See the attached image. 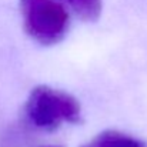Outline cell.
Listing matches in <instances>:
<instances>
[{
	"label": "cell",
	"mask_w": 147,
	"mask_h": 147,
	"mask_svg": "<svg viewBox=\"0 0 147 147\" xmlns=\"http://www.w3.org/2000/svg\"><path fill=\"white\" fill-rule=\"evenodd\" d=\"M27 33L43 45L59 42L67 32L69 13L54 0H20Z\"/></svg>",
	"instance_id": "2"
},
{
	"label": "cell",
	"mask_w": 147,
	"mask_h": 147,
	"mask_svg": "<svg viewBox=\"0 0 147 147\" xmlns=\"http://www.w3.org/2000/svg\"><path fill=\"white\" fill-rule=\"evenodd\" d=\"M80 17L86 20L97 19L101 11V0H64Z\"/></svg>",
	"instance_id": "4"
},
{
	"label": "cell",
	"mask_w": 147,
	"mask_h": 147,
	"mask_svg": "<svg viewBox=\"0 0 147 147\" xmlns=\"http://www.w3.org/2000/svg\"><path fill=\"white\" fill-rule=\"evenodd\" d=\"M84 147H146L140 140L119 131H106Z\"/></svg>",
	"instance_id": "3"
},
{
	"label": "cell",
	"mask_w": 147,
	"mask_h": 147,
	"mask_svg": "<svg viewBox=\"0 0 147 147\" xmlns=\"http://www.w3.org/2000/svg\"><path fill=\"white\" fill-rule=\"evenodd\" d=\"M27 119L40 129H56L61 123L80 120V104L64 92L46 86L36 87L26 103Z\"/></svg>",
	"instance_id": "1"
}]
</instances>
